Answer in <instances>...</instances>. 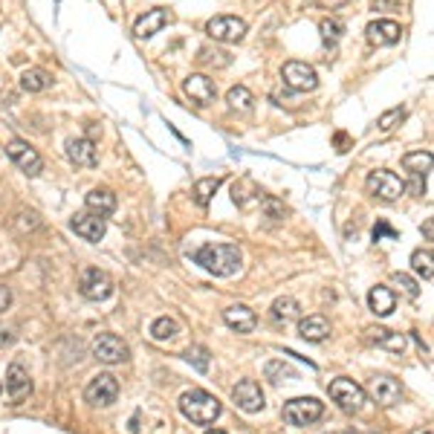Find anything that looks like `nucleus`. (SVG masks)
<instances>
[{
    "label": "nucleus",
    "mask_w": 434,
    "mask_h": 434,
    "mask_svg": "<svg viewBox=\"0 0 434 434\" xmlns=\"http://www.w3.org/2000/svg\"><path fill=\"white\" fill-rule=\"evenodd\" d=\"M67 157H70V162H75V165H81V168H93V165L99 162L96 145H93V139H87V137L70 139V142H67Z\"/></svg>",
    "instance_id": "f3484780"
},
{
    "label": "nucleus",
    "mask_w": 434,
    "mask_h": 434,
    "mask_svg": "<svg viewBox=\"0 0 434 434\" xmlns=\"http://www.w3.org/2000/svg\"><path fill=\"white\" fill-rule=\"evenodd\" d=\"M9 304H12V292H9V287H0V313H6V310H9Z\"/></svg>",
    "instance_id": "a19ab883"
},
{
    "label": "nucleus",
    "mask_w": 434,
    "mask_h": 434,
    "mask_svg": "<svg viewBox=\"0 0 434 434\" xmlns=\"http://www.w3.org/2000/svg\"><path fill=\"white\" fill-rule=\"evenodd\" d=\"M84 203H87V208H90L93 214H99V217H107V214L116 211V194L107 191V189H93L90 194L84 197Z\"/></svg>",
    "instance_id": "4be33fe9"
},
{
    "label": "nucleus",
    "mask_w": 434,
    "mask_h": 434,
    "mask_svg": "<svg viewBox=\"0 0 434 434\" xmlns=\"http://www.w3.org/2000/svg\"><path fill=\"white\" fill-rule=\"evenodd\" d=\"M324 414V406L316 400V397H295L284 406V420L290 425H313L316 420H322Z\"/></svg>",
    "instance_id": "39448f33"
},
{
    "label": "nucleus",
    "mask_w": 434,
    "mask_h": 434,
    "mask_svg": "<svg viewBox=\"0 0 434 434\" xmlns=\"http://www.w3.org/2000/svg\"><path fill=\"white\" fill-rule=\"evenodd\" d=\"M223 322H226L232 330H238V333H252L255 324H258L255 313L246 307V304H232V307H226V310H223Z\"/></svg>",
    "instance_id": "aec40b11"
},
{
    "label": "nucleus",
    "mask_w": 434,
    "mask_h": 434,
    "mask_svg": "<svg viewBox=\"0 0 434 434\" xmlns=\"http://www.w3.org/2000/svg\"><path fill=\"white\" fill-rule=\"evenodd\" d=\"M119 397V382L110 374H99L93 376V382L84 388V400L90 406H113Z\"/></svg>",
    "instance_id": "0eeeda50"
},
{
    "label": "nucleus",
    "mask_w": 434,
    "mask_h": 434,
    "mask_svg": "<svg viewBox=\"0 0 434 434\" xmlns=\"http://www.w3.org/2000/svg\"><path fill=\"white\" fill-rule=\"evenodd\" d=\"M206 434H226V431H221V428H211V431H206Z\"/></svg>",
    "instance_id": "c03bdc74"
},
{
    "label": "nucleus",
    "mask_w": 434,
    "mask_h": 434,
    "mask_svg": "<svg viewBox=\"0 0 434 434\" xmlns=\"http://www.w3.org/2000/svg\"><path fill=\"white\" fill-rule=\"evenodd\" d=\"M423 232H425V240H431V235H434V223H431V221H425Z\"/></svg>",
    "instance_id": "37998d69"
},
{
    "label": "nucleus",
    "mask_w": 434,
    "mask_h": 434,
    "mask_svg": "<svg viewBox=\"0 0 434 434\" xmlns=\"http://www.w3.org/2000/svg\"><path fill=\"white\" fill-rule=\"evenodd\" d=\"M183 90H186V96H191V102H197V105H211L214 96H217L214 81H211L208 75H203V73H191V75L183 81Z\"/></svg>",
    "instance_id": "4468645a"
},
{
    "label": "nucleus",
    "mask_w": 434,
    "mask_h": 434,
    "mask_svg": "<svg viewBox=\"0 0 434 434\" xmlns=\"http://www.w3.org/2000/svg\"><path fill=\"white\" fill-rule=\"evenodd\" d=\"M260 208H264L267 217H272V221H284V214H287V208L275 197H264V200H260Z\"/></svg>",
    "instance_id": "4c0bfd02"
},
{
    "label": "nucleus",
    "mask_w": 434,
    "mask_h": 434,
    "mask_svg": "<svg viewBox=\"0 0 434 434\" xmlns=\"http://www.w3.org/2000/svg\"><path fill=\"white\" fill-rule=\"evenodd\" d=\"M316 4H319L322 9H339V6L347 4V0H316Z\"/></svg>",
    "instance_id": "79ce46f5"
},
{
    "label": "nucleus",
    "mask_w": 434,
    "mask_h": 434,
    "mask_svg": "<svg viewBox=\"0 0 434 434\" xmlns=\"http://www.w3.org/2000/svg\"><path fill=\"white\" fill-rule=\"evenodd\" d=\"M191 260L200 264L206 272L217 275V278H229L240 270L243 255L235 243H206V246L191 252Z\"/></svg>",
    "instance_id": "f257e3e1"
},
{
    "label": "nucleus",
    "mask_w": 434,
    "mask_h": 434,
    "mask_svg": "<svg viewBox=\"0 0 434 434\" xmlns=\"http://www.w3.org/2000/svg\"><path fill=\"white\" fill-rule=\"evenodd\" d=\"M15 339H18V333H15V327H12V324H0V347L12 344Z\"/></svg>",
    "instance_id": "ea45409f"
},
{
    "label": "nucleus",
    "mask_w": 434,
    "mask_h": 434,
    "mask_svg": "<svg viewBox=\"0 0 434 434\" xmlns=\"http://www.w3.org/2000/svg\"><path fill=\"white\" fill-rule=\"evenodd\" d=\"M221 183H223L221 177H206V180H197V183H194V203L206 208V206L211 203V197L217 194V189H221Z\"/></svg>",
    "instance_id": "c85d7f7f"
},
{
    "label": "nucleus",
    "mask_w": 434,
    "mask_h": 434,
    "mask_svg": "<svg viewBox=\"0 0 434 434\" xmlns=\"http://www.w3.org/2000/svg\"><path fill=\"white\" fill-rule=\"evenodd\" d=\"M368 304H371V310L376 316H391V310H394V292H391L388 287H374L371 295H368Z\"/></svg>",
    "instance_id": "a878e982"
},
{
    "label": "nucleus",
    "mask_w": 434,
    "mask_h": 434,
    "mask_svg": "<svg viewBox=\"0 0 434 434\" xmlns=\"http://www.w3.org/2000/svg\"><path fill=\"white\" fill-rule=\"evenodd\" d=\"M70 226H73L75 235H81L84 240H90V243L102 240L105 232H107L105 217H99V214H93V211H78V214L73 217V221H70Z\"/></svg>",
    "instance_id": "f8f14e48"
},
{
    "label": "nucleus",
    "mask_w": 434,
    "mask_h": 434,
    "mask_svg": "<svg viewBox=\"0 0 434 434\" xmlns=\"http://www.w3.org/2000/svg\"><path fill=\"white\" fill-rule=\"evenodd\" d=\"M330 397L333 403L344 411V414H356L362 406H365V388L356 385L354 379H333L330 382Z\"/></svg>",
    "instance_id": "20e7f679"
},
{
    "label": "nucleus",
    "mask_w": 434,
    "mask_h": 434,
    "mask_svg": "<svg viewBox=\"0 0 434 434\" xmlns=\"http://www.w3.org/2000/svg\"><path fill=\"white\" fill-rule=\"evenodd\" d=\"M400 35H403V29H400L397 21H374L365 29V38H368V43H374V47H391V43L400 41Z\"/></svg>",
    "instance_id": "dca6fc26"
},
{
    "label": "nucleus",
    "mask_w": 434,
    "mask_h": 434,
    "mask_svg": "<svg viewBox=\"0 0 434 434\" xmlns=\"http://www.w3.org/2000/svg\"><path fill=\"white\" fill-rule=\"evenodd\" d=\"M281 78H284L287 87H292V90H298V93H307V90H316L319 87L316 70L304 61H287L284 70H281Z\"/></svg>",
    "instance_id": "423d86ee"
},
{
    "label": "nucleus",
    "mask_w": 434,
    "mask_h": 434,
    "mask_svg": "<svg viewBox=\"0 0 434 434\" xmlns=\"http://www.w3.org/2000/svg\"><path fill=\"white\" fill-rule=\"evenodd\" d=\"M403 168L408 174H417V177H425V174L431 171V154L428 151H411L403 157Z\"/></svg>",
    "instance_id": "bb28decb"
},
{
    "label": "nucleus",
    "mask_w": 434,
    "mask_h": 434,
    "mask_svg": "<svg viewBox=\"0 0 434 434\" xmlns=\"http://www.w3.org/2000/svg\"><path fill=\"white\" fill-rule=\"evenodd\" d=\"M165 23H171V12H168V9H151V12H145V15L137 21L134 35L142 38V41H148V38H154Z\"/></svg>",
    "instance_id": "a211bd4d"
},
{
    "label": "nucleus",
    "mask_w": 434,
    "mask_h": 434,
    "mask_svg": "<svg viewBox=\"0 0 434 434\" xmlns=\"http://www.w3.org/2000/svg\"><path fill=\"white\" fill-rule=\"evenodd\" d=\"M371 397H374L379 406H394V403H400V397H403V385H400L394 376L379 374V376L371 379Z\"/></svg>",
    "instance_id": "2eb2a0df"
},
{
    "label": "nucleus",
    "mask_w": 434,
    "mask_h": 434,
    "mask_svg": "<svg viewBox=\"0 0 434 434\" xmlns=\"http://www.w3.org/2000/svg\"><path fill=\"white\" fill-rule=\"evenodd\" d=\"M295 379L298 374H295V368H290V365H284V362H270L267 365V379H272V382H281V379Z\"/></svg>",
    "instance_id": "72a5a7b5"
},
{
    "label": "nucleus",
    "mask_w": 434,
    "mask_h": 434,
    "mask_svg": "<svg viewBox=\"0 0 434 434\" xmlns=\"http://www.w3.org/2000/svg\"><path fill=\"white\" fill-rule=\"evenodd\" d=\"M186 359L197 368V371H208V351H206V347H200V344H194V347H189V354H186Z\"/></svg>",
    "instance_id": "c9c22d12"
},
{
    "label": "nucleus",
    "mask_w": 434,
    "mask_h": 434,
    "mask_svg": "<svg viewBox=\"0 0 434 434\" xmlns=\"http://www.w3.org/2000/svg\"><path fill=\"white\" fill-rule=\"evenodd\" d=\"M391 284H397L408 298H417L420 295V287H417V281L414 278H408L406 272H394V275H391Z\"/></svg>",
    "instance_id": "f704fd0d"
},
{
    "label": "nucleus",
    "mask_w": 434,
    "mask_h": 434,
    "mask_svg": "<svg viewBox=\"0 0 434 434\" xmlns=\"http://www.w3.org/2000/svg\"><path fill=\"white\" fill-rule=\"evenodd\" d=\"M295 319H298V301H295V298L284 295V298H278V301L272 304V322L287 324V322H295Z\"/></svg>",
    "instance_id": "cd10ccee"
},
{
    "label": "nucleus",
    "mask_w": 434,
    "mask_h": 434,
    "mask_svg": "<svg viewBox=\"0 0 434 434\" xmlns=\"http://www.w3.org/2000/svg\"><path fill=\"white\" fill-rule=\"evenodd\" d=\"M78 292L90 301H105V298L113 295V281L102 270H84L81 281H78Z\"/></svg>",
    "instance_id": "6e6552de"
},
{
    "label": "nucleus",
    "mask_w": 434,
    "mask_h": 434,
    "mask_svg": "<svg viewBox=\"0 0 434 434\" xmlns=\"http://www.w3.org/2000/svg\"><path fill=\"white\" fill-rule=\"evenodd\" d=\"M180 411L191 423L208 425L221 417V400H217L214 394H208V391H203V388H191L180 397Z\"/></svg>",
    "instance_id": "f03ea898"
},
{
    "label": "nucleus",
    "mask_w": 434,
    "mask_h": 434,
    "mask_svg": "<svg viewBox=\"0 0 434 434\" xmlns=\"http://www.w3.org/2000/svg\"><path fill=\"white\" fill-rule=\"evenodd\" d=\"M6 154H9V159L26 174V177H38L41 168H43L41 154H38L35 148H29V142H23V139H12V142L6 145Z\"/></svg>",
    "instance_id": "9d476101"
},
{
    "label": "nucleus",
    "mask_w": 434,
    "mask_h": 434,
    "mask_svg": "<svg viewBox=\"0 0 434 434\" xmlns=\"http://www.w3.org/2000/svg\"><path fill=\"white\" fill-rule=\"evenodd\" d=\"M319 32H322V41L327 43V47H336L339 38L344 35V23H342L339 18H324V21L319 23Z\"/></svg>",
    "instance_id": "7c9ffc66"
},
{
    "label": "nucleus",
    "mask_w": 434,
    "mask_h": 434,
    "mask_svg": "<svg viewBox=\"0 0 434 434\" xmlns=\"http://www.w3.org/2000/svg\"><path fill=\"white\" fill-rule=\"evenodd\" d=\"M431 249H417L414 255H411V267H414V272L417 275H423L425 281H431V275H434V267H431Z\"/></svg>",
    "instance_id": "473e14b6"
},
{
    "label": "nucleus",
    "mask_w": 434,
    "mask_h": 434,
    "mask_svg": "<svg viewBox=\"0 0 434 434\" xmlns=\"http://www.w3.org/2000/svg\"><path fill=\"white\" fill-rule=\"evenodd\" d=\"M206 32L214 38V41H223V43H238L243 41L246 35V21L235 18V15H221V18H211Z\"/></svg>",
    "instance_id": "1a4fd4ad"
},
{
    "label": "nucleus",
    "mask_w": 434,
    "mask_h": 434,
    "mask_svg": "<svg viewBox=\"0 0 434 434\" xmlns=\"http://www.w3.org/2000/svg\"><path fill=\"white\" fill-rule=\"evenodd\" d=\"M226 102H229V107L232 110H252V102H255V96L246 90V87L243 84H238V87H232V90L226 93Z\"/></svg>",
    "instance_id": "2f4dec72"
},
{
    "label": "nucleus",
    "mask_w": 434,
    "mask_h": 434,
    "mask_svg": "<svg viewBox=\"0 0 434 434\" xmlns=\"http://www.w3.org/2000/svg\"><path fill=\"white\" fill-rule=\"evenodd\" d=\"M6 388H9V394H12L15 403H21L29 394V391H32V379H29V374H26V368L21 362H12L9 365V371H6Z\"/></svg>",
    "instance_id": "6ab92c4d"
},
{
    "label": "nucleus",
    "mask_w": 434,
    "mask_h": 434,
    "mask_svg": "<svg viewBox=\"0 0 434 434\" xmlns=\"http://www.w3.org/2000/svg\"><path fill=\"white\" fill-rule=\"evenodd\" d=\"M298 333L307 342H324L330 336V324H327L324 316H307V319L298 322Z\"/></svg>",
    "instance_id": "5701e85b"
},
{
    "label": "nucleus",
    "mask_w": 434,
    "mask_h": 434,
    "mask_svg": "<svg viewBox=\"0 0 434 434\" xmlns=\"http://www.w3.org/2000/svg\"><path fill=\"white\" fill-rule=\"evenodd\" d=\"M403 119H406V110H403V107H394V110L382 113L376 125H379V130H394V127H397V125H400Z\"/></svg>",
    "instance_id": "e433bc0d"
},
{
    "label": "nucleus",
    "mask_w": 434,
    "mask_h": 434,
    "mask_svg": "<svg viewBox=\"0 0 434 434\" xmlns=\"http://www.w3.org/2000/svg\"><path fill=\"white\" fill-rule=\"evenodd\" d=\"M127 354H130L127 344H125L116 333H102V336H96V342H93V356H96L99 362H105V365L125 362Z\"/></svg>",
    "instance_id": "9b49d317"
},
{
    "label": "nucleus",
    "mask_w": 434,
    "mask_h": 434,
    "mask_svg": "<svg viewBox=\"0 0 434 434\" xmlns=\"http://www.w3.org/2000/svg\"><path fill=\"white\" fill-rule=\"evenodd\" d=\"M368 339L382 347V351H391V354H403L406 351V336L403 333H394V330H385V327H371L368 330Z\"/></svg>",
    "instance_id": "412c9836"
},
{
    "label": "nucleus",
    "mask_w": 434,
    "mask_h": 434,
    "mask_svg": "<svg viewBox=\"0 0 434 434\" xmlns=\"http://www.w3.org/2000/svg\"><path fill=\"white\" fill-rule=\"evenodd\" d=\"M0 154H4V148H0Z\"/></svg>",
    "instance_id": "49530a36"
},
{
    "label": "nucleus",
    "mask_w": 434,
    "mask_h": 434,
    "mask_svg": "<svg viewBox=\"0 0 434 434\" xmlns=\"http://www.w3.org/2000/svg\"><path fill=\"white\" fill-rule=\"evenodd\" d=\"M379 238H391V240H397L400 235H397V229H394V226H388L385 221H379V223L374 226V240H379Z\"/></svg>",
    "instance_id": "58836bf2"
},
{
    "label": "nucleus",
    "mask_w": 434,
    "mask_h": 434,
    "mask_svg": "<svg viewBox=\"0 0 434 434\" xmlns=\"http://www.w3.org/2000/svg\"><path fill=\"white\" fill-rule=\"evenodd\" d=\"M50 84H53L50 73L41 70V67H29V70L21 75V87H23L26 93H41V90H47Z\"/></svg>",
    "instance_id": "393cba45"
},
{
    "label": "nucleus",
    "mask_w": 434,
    "mask_h": 434,
    "mask_svg": "<svg viewBox=\"0 0 434 434\" xmlns=\"http://www.w3.org/2000/svg\"><path fill=\"white\" fill-rule=\"evenodd\" d=\"M330 434H351V431H330Z\"/></svg>",
    "instance_id": "a18cd8bd"
},
{
    "label": "nucleus",
    "mask_w": 434,
    "mask_h": 434,
    "mask_svg": "<svg viewBox=\"0 0 434 434\" xmlns=\"http://www.w3.org/2000/svg\"><path fill=\"white\" fill-rule=\"evenodd\" d=\"M232 200H235L240 208H252V206H258L260 200H264V191H260L252 180H240V183L232 186Z\"/></svg>",
    "instance_id": "b1692460"
},
{
    "label": "nucleus",
    "mask_w": 434,
    "mask_h": 434,
    "mask_svg": "<svg viewBox=\"0 0 434 434\" xmlns=\"http://www.w3.org/2000/svg\"><path fill=\"white\" fill-rule=\"evenodd\" d=\"M232 400H235V406H238V408H243V411L255 414V411L264 408V391H260V385H258L255 379H243V382H238V385H235V391H232Z\"/></svg>",
    "instance_id": "ddd939ff"
},
{
    "label": "nucleus",
    "mask_w": 434,
    "mask_h": 434,
    "mask_svg": "<svg viewBox=\"0 0 434 434\" xmlns=\"http://www.w3.org/2000/svg\"><path fill=\"white\" fill-rule=\"evenodd\" d=\"M177 336H180V324L174 319H168V316H162V319H157L151 324V339H157V342H171Z\"/></svg>",
    "instance_id": "c756f323"
},
{
    "label": "nucleus",
    "mask_w": 434,
    "mask_h": 434,
    "mask_svg": "<svg viewBox=\"0 0 434 434\" xmlns=\"http://www.w3.org/2000/svg\"><path fill=\"white\" fill-rule=\"evenodd\" d=\"M365 189H368L374 197H379L382 203H394V200L403 197L406 183L397 177L394 171H371L368 180H365Z\"/></svg>",
    "instance_id": "7ed1b4c3"
}]
</instances>
